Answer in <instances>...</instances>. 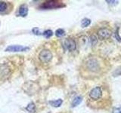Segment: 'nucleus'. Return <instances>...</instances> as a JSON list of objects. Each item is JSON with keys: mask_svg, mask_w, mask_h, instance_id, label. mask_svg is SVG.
<instances>
[{"mask_svg": "<svg viewBox=\"0 0 121 113\" xmlns=\"http://www.w3.org/2000/svg\"><path fill=\"white\" fill-rule=\"evenodd\" d=\"M64 6V5L61 2L51 0V1L45 2L43 5H41V8L45 9H53V8H61Z\"/></svg>", "mask_w": 121, "mask_h": 113, "instance_id": "obj_1", "label": "nucleus"}, {"mask_svg": "<svg viewBox=\"0 0 121 113\" xmlns=\"http://www.w3.org/2000/svg\"><path fill=\"white\" fill-rule=\"evenodd\" d=\"M39 59L42 63H48L52 59V54L50 51L45 49V50H43L39 53Z\"/></svg>", "mask_w": 121, "mask_h": 113, "instance_id": "obj_2", "label": "nucleus"}, {"mask_svg": "<svg viewBox=\"0 0 121 113\" xmlns=\"http://www.w3.org/2000/svg\"><path fill=\"white\" fill-rule=\"evenodd\" d=\"M102 90L101 87H96L92 89L89 92V97L93 100H98L101 97Z\"/></svg>", "mask_w": 121, "mask_h": 113, "instance_id": "obj_3", "label": "nucleus"}, {"mask_svg": "<svg viewBox=\"0 0 121 113\" xmlns=\"http://www.w3.org/2000/svg\"><path fill=\"white\" fill-rule=\"evenodd\" d=\"M112 35V31L108 28H101L98 31V36L101 40L109 39Z\"/></svg>", "mask_w": 121, "mask_h": 113, "instance_id": "obj_4", "label": "nucleus"}, {"mask_svg": "<svg viewBox=\"0 0 121 113\" xmlns=\"http://www.w3.org/2000/svg\"><path fill=\"white\" fill-rule=\"evenodd\" d=\"M87 68L92 72H98L100 69L99 63L95 59H90L87 61Z\"/></svg>", "mask_w": 121, "mask_h": 113, "instance_id": "obj_5", "label": "nucleus"}, {"mask_svg": "<svg viewBox=\"0 0 121 113\" xmlns=\"http://www.w3.org/2000/svg\"><path fill=\"white\" fill-rule=\"evenodd\" d=\"M64 47L68 51H73L76 50V48H77V44H76V41L73 39L68 38V39H66L64 40Z\"/></svg>", "mask_w": 121, "mask_h": 113, "instance_id": "obj_6", "label": "nucleus"}, {"mask_svg": "<svg viewBox=\"0 0 121 113\" xmlns=\"http://www.w3.org/2000/svg\"><path fill=\"white\" fill-rule=\"evenodd\" d=\"M30 48L28 47H24L21 45H10L7 47L5 49V51H10V52H19V51H29Z\"/></svg>", "mask_w": 121, "mask_h": 113, "instance_id": "obj_7", "label": "nucleus"}, {"mask_svg": "<svg viewBox=\"0 0 121 113\" xmlns=\"http://www.w3.org/2000/svg\"><path fill=\"white\" fill-rule=\"evenodd\" d=\"M10 74V69L6 64L0 65V78H4L9 76Z\"/></svg>", "mask_w": 121, "mask_h": 113, "instance_id": "obj_8", "label": "nucleus"}, {"mask_svg": "<svg viewBox=\"0 0 121 113\" xmlns=\"http://www.w3.org/2000/svg\"><path fill=\"white\" fill-rule=\"evenodd\" d=\"M18 13L19 15L21 17H26V15L28 14V7L26 5L24 4V5H21L19 8V10H18Z\"/></svg>", "mask_w": 121, "mask_h": 113, "instance_id": "obj_9", "label": "nucleus"}, {"mask_svg": "<svg viewBox=\"0 0 121 113\" xmlns=\"http://www.w3.org/2000/svg\"><path fill=\"white\" fill-rule=\"evenodd\" d=\"M82 101V97L81 96H77L76 97L73 102H72V107H76L78 105H79L81 103V102Z\"/></svg>", "mask_w": 121, "mask_h": 113, "instance_id": "obj_10", "label": "nucleus"}, {"mask_svg": "<svg viewBox=\"0 0 121 113\" xmlns=\"http://www.w3.org/2000/svg\"><path fill=\"white\" fill-rule=\"evenodd\" d=\"M62 103H63V101H62V100H60V99L56 100L49 101V104H50L53 107H59L60 105L62 104Z\"/></svg>", "mask_w": 121, "mask_h": 113, "instance_id": "obj_11", "label": "nucleus"}, {"mask_svg": "<svg viewBox=\"0 0 121 113\" xmlns=\"http://www.w3.org/2000/svg\"><path fill=\"white\" fill-rule=\"evenodd\" d=\"M91 24V20L90 19H88V18H84L82 19V24H81V26L82 28H86L87 26H89Z\"/></svg>", "mask_w": 121, "mask_h": 113, "instance_id": "obj_12", "label": "nucleus"}, {"mask_svg": "<svg viewBox=\"0 0 121 113\" xmlns=\"http://www.w3.org/2000/svg\"><path fill=\"white\" fill-rule=\"evenodd\" d=\"M26 109L30 112H35L36 111V105L33 103H30L26 107Z\"/></svg>", "mask_w": 121, "mask_h": 113, "instance_id": "obj_13", "label": "nucleus"}, {"mask_svg": "<svg viewBox=\"0 0 121 113\" xmlns=\"http://www.w3.org/2000/svg\"><path fill=\"white\" fill-rule=\"evenodd\" d=\"M55 35L57 37H62L65 35V32H64V30L62 29H58L56 30L55 32Z\"/></svg>", "mask_w": 121, "mask_h": 113, "instance_id": "obj_14", "label": "nucleus"}, {"mask_svg": "<svg viewBox=\"0 0 121 113\" xmlns=\"http://www.w3.org/2000/svg\"><path fill=\"white\" fill-rule=\"evenodd\" d=\"M8 5L5 2H0V12H4L7 9Z\"/></svg>", "mask_w": 121, "mask_h": 113, "instance_id": "obj_15", "label": "nucleus"}, {"mask_svg": "<svg viewBox=\"0 0 121 113\" xmlns=\"http://www.w3.org/2000/svg\"><path fill=\"white\" fill-rule=\"evenodd\" d=\"M90 42H91V44H92V46L95 45L98 43V39L95 35H92L90 36Z\"/></svg>", "mask_w": 121, "mask_h": 113, "instance_id": "obj_16", "label": "nucleus"}, {"mask_svg": "<svg viewBox=\"0 0 121 113\" xmlns=\"http://www.w3.org/2000/svg\"><path fill=\"white\" fill-rule=\"evenodd\" d=\"M53 35V32L52 31V30L50 29H47V30H45V31L43 32V36L46 38V39H49L51 36H52Z\"/></svg>", "mask_w": 121, "mask_h": 113, "instance_id": "obj_17", "label": "nucleus"}, {"mask_svg": "<svg viewBox=\"0 0 121 113\" xmlns=\"http://www.w3.org/2000/svg\"><path fill=\"white\" fill-rule=\"evenodd\" d=\"M112 113H121V106L113 107Z\"/></svg>", "mask_w": 121, "mask_h": 113, "instance_id": "obj_18", "label": "nucleus"}, {"mask_svg": "<svg viewBox=\"0 0 121 113\" xmlns=\"http://www.w3.org/2000/svg\"><path fill=\"white\" fill-rule=\"evenodd\" d=\"M106 2H108L109 5H117L119 2L118 1H110V0H107Z\"/></svg>", "mask_w": 121, "mask_h": 113, "instance_id": "obj_19", "label": "nucleus"}, {"mask_svg": "<svg viewBox=\"0 0 121 113\" xmlns=\"http://www.w3.org/2000/svg\"><path fill=\"white\" fill-rule=\"evenodd\" d=\"M115 36H116L117 40V41H120V42H121V39H120V36H118V34H117V32H116V33H115Z\"/></svg>", "mask_w": 121, "mask_h": 113, "instance_id": "obj_20", "label": "nucleus"}]
</instances>
